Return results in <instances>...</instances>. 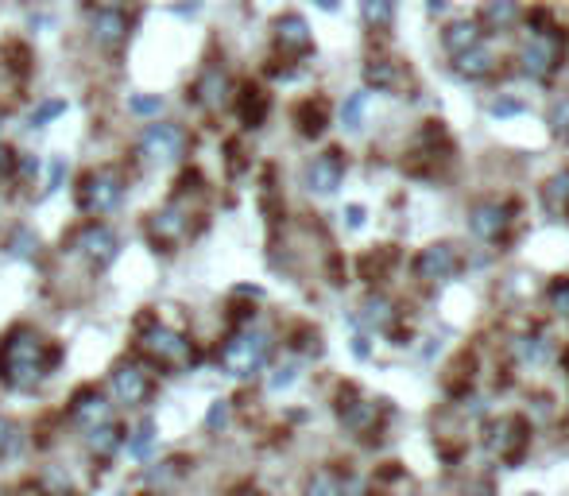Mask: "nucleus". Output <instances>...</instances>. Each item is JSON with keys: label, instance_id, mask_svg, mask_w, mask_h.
I'll use <instances>...</instances> for the list:
<instances>
[{"label": "nucleus", "instance_id": "obj_1", "mask_svg": "<svg viewBox=\"0 0 569 496\" xmlns=\"http://www.w3.org/2000/svg\"><path fill=\"white\" fill-rule=\"evenodd\" d=\"M55 365H59V350L43 334L31 330V326H16L0 342V380L12 392H31L36 384H43V376Z\"/></svg>", "mask_w": 569, "mask_h": 496}, {"label": "nucleus", "instance_id": "obj_2", "mask_svg": "<svg viewBox=\"0 0 569 496\" xmlns=\"http://www.w3.org/2000/svg\"><path fill=\"white\" fill-rule=\"evenodd\" d=\"M267 357H272V337L264 330H236L217 350V365L236 380H249L267 365Z\"/></svg>", "mask_w": 569, "mask_h": 496}, {"label": "nucleus", "instance_id": "obj_3", "mask_svg": "<svg viewBox=\"0 0 569 496\" xmlns=\"http://www.w3.org/2000/svg\"><path fill=\"white\" fill-rule=\"evenodd\" d=\"M124 175L116 171V167H98V171H90L82 178L78 186V206L85 214L101 217V214H113L116 206L124 202Z\"/></svg>", "mask_w": 569, "mask_h": 496}, {"label": "nucleus", "instance_id": "obj_4", "mask_svg": "<svg viewBox=\"0 0 569 496\" xmlns=\"http://www.w3.org/2000/svg\"><path fill=\"white\" fill-rule=\"evenodd\" d=\"M139 350H144V357H152L159 368H186L190 361H194L190 337L170 330V326H163V322L147 326V330L139 334Z\"/></svg>", "mask_w": 569, "mask_h": 496}, {"label": "nucleus", "instance_id": "obj_5", "mask_svg": "<svg viewBox=\"0 0 569 496\" xmlns=\"http://www.w3.org/2000/svg\"><path fill=\"white\" fill-rule=\"evenodd\" d=\"M186 147H190V136L175 121H155L139 136V155L152 163H178L186 155Z\"/></svg>", "mask_w": 569, "mask_h": 496}, {"label": "nucleus", "instance_id": "obj_6", "mask_svg": "<svg viewBox=\"0 0 569 496\" xmlns=\"http://www.w3.org/2000/svg\"><path fill=\"white\" fill-rule=\"evenodd\" d=\"M74 248H78L93 268H109V264L116 260V252H121V240H116V233L109 225L90 221V225H82L78 233H74Z\"/></svg>", "mask_w": 569, "mask_h": 496}, {"label": "nucleus", "instance_id": "obj_7", "mask_svg": "<svg viewBox=\"0 0 569 496\" xmlns=\"http://www.w3.org/2000/svg\"><path fill=\"white\" fill-rule=\"evenodd\" d=\"M109 384H113V396L121 399L124 407H139L147 396H152V373H147L139 361H121L113 368Z\"/></svg>", "mask_w": 569, "mask_h": 496}, {"label": "nucleus", "instance_id": "obj_8", "mask_svg": "<svg viewBox=\"0 0 569 496\" xmlns=\"http://www.w3.org/2000/svg\"><path fill=\"white\" fill-rule=\"evenodd\" d=\"M128 31L132 24L121 12H90V35L101 51H121L128 43Z\"/></svg>", "mask_w": 569, "mask_h": 496}, {"label": "nucleus", "instance_id": "obj_9", "mask_svg": "<svg viewBox=\"0 0 569 496\" xmlns=\"http://www.w3.org/2000/svg\"><path fill=\"white\" fill-rule=\"evenodd\" d=\"M190 93H194V101L202 105V109H221V105L229 101V74H225V67L209 62V67L198 74V82H194Z\"/></svg>", "mask_w": 569, "mask_h": 496}, {"label": "nucleus", "instance_id": "obj_10", "mask_svg": "<svg viewBox=\"0 0 569 496\" xmlns=\"http://www.w3.org/2000/svg\"><path fill=\"white\" fill-rule=\"evenodd\" d=\"M341 178H345V160H341V152H326L306 167V186L314 190V194H334L341 186Z\"/></svg>", "mask_w": 569, "mask_h": 496}, {"label": "nucleus", "instance_id": "obj_11", "mask_svg": "<svg viewBox=\"0 0 569 496\" xmlns=\"http://www.w3.org/2000/svg\"><path fill=\"white\" fill-rule=\"evenodd\" d=\"M557 39L554 35H534L527 47H523V74H531V78H546L554 67H557Z\"/></svg>", "mask_w": 569, "mask_h": 496}, {"label": "nucleus", "instance_id": "obj_12", "mask_svg": "<svg viewBox=\"0 0 569 496\" xmlns=\"http://www.w3.org/2000/svg\"><path fill=\"white\" fill-rule=\"evenodd\" d=\"M415 272H418V279H431V283L454 279V272H457V252L449 248V245H431V248L423 252V256H418Z\"/></svg>", "mask_w": 569, "mask_h": 496}, {"label": "nucleus", "instance_id": "obj_13", "mask_svg": "<svg viewBox=\"0 0 569 496\" xmlns=\"http://www.w3.org/2000/svg\"><path fill=\"white\" fill-rule=\"evenodd\" d=\"M508 206H496V202H485V206H472L469 214V229L477 240H500L503 229H508Z\"/></svg>", "mask_w": 569, "mask_h": 496}, {"label": "nucleus", "instance_id": "obj_14", "mask_svg": "<svg viewBox=\"0 0 569 496\" xmlns=\"http://www.w3.org/2000/svg\"><path fill=\"white\" fill-rule=\"evenodd\" d=\"M275 43H279V51H287V55H306L310 51V24L303 16H279L275 20Z\"/></svg>", "mask_w": 569, "mask_h": 496}, {"label": "nucleus", "instance_id": "obj_15", "mask_svg": "<svg viewBox=\"0 0 569 496\" xmlns=\"http://www.w3.org/2000/svg\"><path fill=\"white\" fill-rule=\"evenodd\" d=\"M109 404H105V396L101 392H93V388H85V392L74 396V404H70V419L78 427L85 430H93V427H101V423H109Z\"/></svg>", "mask_w": 569, "mask_h": 496}, {"label": "nucleus", "instance_id": "obj_16", "mask_svg": "<svg viewBox=\"0 0 569 496\" xmlns=\"http://www.w3.org/2000/svg\"><path fill=\"white\" fill-rule=\"evenodd\" d=\"M152 237L163 240V245H175V240H182V237H186V209H182L178 202L155 209V214H152Z\"/></svg>", "mask_w": 569, "mask_h": 496}, {"label": "nucleus", "instance_id": "obj_17", "mask_svg": "<svg viewBox=\"0 0 569 496\" xmlns=\"http://www.w3.org/2000/svg\"><path fill=\"white\" fill-rule=\"evenodd\" d=\"M236 113H241V121L249 124V129H260L267 117V93L260 86H244L241 98H236Z\"/></svg>", "mask_w": 569, "mask_h": 496}, {"label": "nucleus", "instance_id": "obj_18", "mask_svg": "<svg viewBox=\"0 0 569 496\" xmlns=\"http://www.w3.org/2000/svg\"><path fill=\"white\" fill-rule=\"evenodd\" d=\"M477 35H480V31H477L472 20H457V24H449L442 31V43H446L449 55H465V51L477 47Z\"/></svg>", "mask_w": 569, "mask_h": 496}, {"label": "nucleus", "instance_id": "obj_19", "mask_svg": "<svg viewBox=\"0 0 569 496\" xmlns=\"http://www.w3.org/2000/svg\"><path fill=\"white\" fill-rule=\"evenodd\" d=\"M295 121H298V129H303V136H321V129H326V121H329L326 101H321V98L303 101L295 109Z\"/></svg>", "mask_w": 569, "mask_h": 496}, {"label": "nucleus", "instance_id": "obj_20", "mask_svg": "<svg viewBox=\"0 0 569 496\" xmlns=\"http://www.w3.org/2000/svg\"><path fill=\"white\" fill-rule=\"evenodd\" d=\"M523 430H527V427H523L519 419H503V423L492 427L488 446L496 450V453H515V450L523 446Z\"/></svg>", "mask_w": 569, "mask_h": 496}, {"label": "nucleus", "instance_id": "obj_21", "mask_svg": "<svg viewBox=\"0 0 569 496\" xmlns=\"http://www.w3.org/2000/svg\"><path fill=\"white\" fill-rule=\"evenodd\" d=\"M85 442H90V450L98 453V458H113V453L121 450V442H124V438H121V427H116L113 419H109V423H101V427L85 430Z\"/></svg>", "mask_w": 569, "mask_h": 496}, {"label": "nucleus", "instance_id": "obj_22", "mask_svg": "<svg viewBox=\"0 0 569 496\" xmlns=\"http://www.w3.org/2000/svg\"><path fill=\"white\" fill-rule=\"evenodd\" d=\"M480 20H485V28H492V31H508L515 20H519V4H515V0H488Z\"/></svg>", "mask_w": 569, "mask_h": 496}, {"label": "nucleus", "instance_id": "obj_23", "mask_svg": "<svg viewBox=\"0 0 569 496\" xmlns=\"http://www.w3.org/2000/svg\"><path fill=\"white\" fill-rule=\"evenodd\" d=\"M155 446V419H139L132 438H128V458L132 461H147V453Z\"/></svg>", "mask_w": 569, "mask_h": 496}, {"label": "nucleus", "instance_id": "obj_24", "mask_svg": "<svg viewBox=\"0 0 569 496\" xmlns=\"http://www.w3.org/2000/svg\"><path fill=\"white\" fill-rule=\"evenodd\" d=\"M341 423H345L349 430H372L375 427V404H364V399H357V404H341Z\"/></svg>", "mask_w": 569, "mask_h": 496}, {"label": "nucleus", "instance_id": "obj_25", "mask_svg": "<svg viewBox=\"0 0 569 496\" xmlns=\"http://www.w3.org/2000/svg\"><path fill=\"white\" fill-rule=\"evenodd\" d=\"M36 248H39V237L31 233L28 225H16L12 233H8V240H4V252L8 256H16V260H36Z\"/></svg>", "mask_w": 569, "mask_h": 496}, {"label": "nucleus", "instance_id": "obj_26", "mask_svg": "<svg viewBox=\"0 0 569 496\" xmlns=\"http://www.w3.org/2000/svg\"><path fill=\"white\" fill-rule=\"evenodd\" d=\"M360 16L368 28H388L395 20V0H360Z\"/></svg>", "mask_w": 569, "mask_h": 496}, {"label": "nucleus", "instance_id": "obj_27", "mask_svg": "<svg viewBox=\"0 0 569 496\" xmlns=\"http://www.w3.org/2000/svg\"><path fill=\"white\" fill-rule=\"evenodd\" d=\"M457 70L465 74V78H485V74L492 70V51H485V47L465 51V55H461V62H457Z\"/></svg>", "mask_w": 569, "mask_h": 496}, {"label": "nucleus", "instance_id": "obj_28", "mask_svg": "<svg viewBox=\"0 0 569 496\" xmlns=\"http://www.w3.org/2000/svg\"><path fill=\"white\" fill-rule=\"evenodd\" d=\"M360 322H364V326H388V322H391V303L383 299V295H372V299H364Z\"/></svg>", "mask_w": 569, "mask_h": 496}, {"label": "nucleus", "instance_id": "obj_29", "mask_svg": "<svg viewBox=\"0 0 569 496\" xmlns=\"http://www.w3.org/2000/svg\"><path fill=\"white\" fill-rule=\"evenodd\" d=\"M364 82H368V86H375V90H388L391 82H395V62L372 59L368 67H364Z\"/></svg>", "mask_w": 569, "mask_h": 496}, {"label": "nucleus", "instance_id": "obj_30", "mask_svg": "<svg viewBox=\"0 0 569 496\" xmlns=\"http://www.w3.org/2000/svg\"><path fill=\"white\" fill-rule=\"evenodd\" d=\"M62 113H67V98H51V101H39L36 109H31L28 124H31V129H43V124H51L55 117H62Z\"/></svg>", "mask_w": 569, "mask_h": 496}, {"label": "nucleus", "instance_id": "obj_31", "mask_svg": "<svg viewBox=\"0 0 569 496\" xmlns=\"http://www.w3.org/2000/svg\"><path fill=\"white\" fill-rule=\"evenodd\" d=\"M364 105H368V93L357 90V93H349V101L341 105V124L352 132V129H360V121H364Z\"/></svg>", "mask_w": 569, "mask_h": 496}, {"label": "nucleus", "instance_id": "obj_32", "mask_svg": "<svg viewBox=\"0 0 569 496\" xmlns=\"http://www.w3.org/2000/svg\"><path fill=\"white\" fill-rule=\"evenodd\" d=\"M303 496H341V481H337V473L318 469L314 477L306 481V492H303Z\"/></svg>", "mask_w": 569, "mask_h": 496}, {"label": "nucleus", "instance_id": "obj_33", "mask_svg": "<svg viewBox=\"0 0 569 496\" xmlns=\"http://www.w3.org/2000/svg\"><path fill=\"white\" fill-rule=\"evenodd\" d=\"M542 198H546V206H550V209H562V206H565V198H569V171L554 175L550 183H546Z\"/></svg>", "mask_w": 569, "mask_h": 496}, {"label": "nucleus", "instance_id": "obj_34", "mask_svg": "<svg viewBox=\"0 0 569 496\" xmlns=\"http://www.w3.org/2000/svg\"><path fill=\"white\" fill-rule=\"evenodd\" d=\"M298 380V365L295 361H287V365H279L275 373H272V380H267V388H272V392H283V388H291Z\"/></svg>", "mask_w": 569, "mask_h": 496}, {"label": "nucleus", "instance_id": "obj_35", "mask_svg": "<svg viewBox=\"0 0 569 496\" xmlns=\"http://www.w3.org/2000/svg\"><path fill=\"white\" fill-rule=\"evenodd\" d=\"M67 171H70L67 155H55V163H51V178H47V190H43V194H55V190H62V183H67Z\"/></svg>", "mask_w": 569, "mask_h": 496}, {"label": "nucleus", "instance_id": "obj_36", "mask_svg": "<svg viewBox=\"0 0 569 496\" xmlns=\"http://www.w3.org/2000/svg\"><path fill=\"white\" fill-rule=\"evenodd\" d=\"M128 109H132L136 117H155V113L163 109V98H159V93H152V98H132Z\"/></svg>", "mask_w": 569, "mask_h": 496}, {"label": "nucleus", "instance_id": "obj_37", "mask_svg": "<svg viewBox=\"0 0 569 496\" xmlns=\"http://www.w3.org/2000/svg\"><path fill=\"white\" fill-rule=\"evenodd\" d=\"M225 423H229V399H213L209 411H206V427L209 430H221Z\"/></svg>", "mask_w": 569, "mask_h": 496}, {"label": "nucleus", "instance_id": "obj_38", "mask_svg": "<svg viewBox=\"0 0 569 496\" xmlns=\"http://www.w3.org/2000/svg\"><path fill=\"white\" fill-rule=\"evenodd\" d=\"M550 129H554V136H569V101H557V105H554Z\"/></svg>", "mask_w": 569, "mask_h": 496}, {"label": "nucleus", "instance_id": "obj_39", "mask_svg": "<svg viewBox=\"0 0 569 496\" xmlns=\"http://www.w3.org/2000/svg\"><path fill=\"white\" fill-rule=\"evenodd\" d=\"M93 12H121L128 16V8H136V0H90Z\"/></svg>", "mask_w": 569, "mask_h": 496}, {"label": "nucleus", "instance_id": "obj_40", "mask_svg": "<svg viewBox=\"0 0 569 496\" xmlns=\"http://www.w3.org/2000/svg\"><path fill=\"white\" fill-rule=\"evenodd\" d=\"M550 299H554V311L569 314V279H565V283H554V287H550Z\"/></svg>", "mask_w": 569, "mask_h": 496}, {"label": "nucleus", "instance_id": "obj_41", "mask_svg": "<svg viewBox=\"0 0 569 496\" xmlns=\"http://www.w3.org/2000/svg\"><path fill=\"white\" fill-rule=\"evenodd\" d=\"M8 450H16V430L4 415H0V453H8Z\"/></svg>", "mask_w": 569, "mask_h": 496}, {"label": "nucleus", "instance_id": "obj_42", "mask_svg": "<svg viewBox=\"0 0 569 496\" xmlns=\"http://www.w3.org/2000/svg\"><path fill=\"white\" fill-rule=\"evenodd\" d=\"M12 167H16V152L8 144H0V178L12 175Z\"/></svg>", "mask_w": 569, "mask_h": 496}, {"label": "nucleus", "instance_id": "obj_43", "mask_svg": "<svg viewBox=\"0 0 569 496\" xmlns=\"http://www.w3.org/2000/svg\"><path fill=\"white\" fill-rule=\"evenodd\" d=\"M492 113H496V117H511V113H523V101H496Z\"/></svg>", "mask_w": 569, "mask_h": 496}, {"label": "nucleus", "instance_id": "obj_44", "mask_svg": "<svg viewBox=\"0 0 569 496\" xmlns=\"http://www.w3.org/2000/svg\"><path fill=\"white\" fill-rule=\"evenodd\" d=\"M364 217H368V214H364L360 206H349V209H345V225H349V229H360Z\"/></svg>", "mask_w": 569, "mask_h": 496}, {"label": "nucleus", "instance_id": "obj_45", "mask_svg": "<svg viewBox=\"0 0 569 496\" xmlns=\"http://www.w3.org/2000/svg\"><path fill=\"white\" fill-rule=\"evenodd\" d=\"M368 353H372L368 337H352V357H368Z\"/></svg>", "mask_w": 569, "mask_h": 496}, {"label": "nucleus", "instance_id": "obj_46", "mask_svg": "<svg viewBox=\"0 0 569 496\" xmlns=\"http://www.w3.org/2000/svg\"><path fill=\"white\" fill-rule=\"evenodd\" d=\"M314 4H318V8H326V12H334V8H337V0H314Z\"/></svg>", "mask_w": 569, "mask_h": 496}, {"label": "nucleus", "instance_id": "obj_47", "mask_svg": "<svg viewBox=\"0 0 569 496\" xmlns=\"http://www.w3.org/2000/svg\"><path fill=\"white\" fill-rule=\"evenodd\" d=\"M426 4H431V12H442V8H446V0H426Z\"/></svg>", "mask_w": 569, "mask_h": 496}, {"label": "nucleus", "instance_id": "obj_48", "mask_svg": "<svg viewBox=\"0 0 569 496\" xmlns=\"http://www.w3.org/2000/svg\"><path fill=\"white\" fill-rule=\"evenodd\" d=\"M241 496H256V492H241Z\"/></svg>", "mask_w": 569, "mask_h": 496}, {"label": "nucleus", "instance_id": "obj_49", "mask_svg": "<svg viewBox=\"0 0 569 496\" xmlns=\"http://www.w3.org/2000/svg\"><path fill=\"white\" fill-rule=\"evenodd\" d=\"M0 496H4V492H0Z\"/></svg>", "mask_w": 569, "mask_h": 496}]
</instances>
